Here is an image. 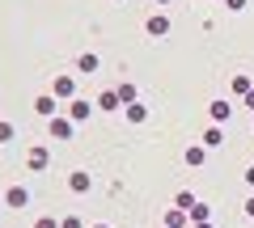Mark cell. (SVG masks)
I'll list each match as a JSON object with an SVG mask.
<instances>
[{"label":"cell","instance_id":"cell-1","mask_svg":"<svg viewBox=\"0 0 254 228\" xmlns=\"http://www.w3.org/2000/svg\"><path fill=\"white\" fill-rule=\"evenodd\" d=\"M55 93H60V97H72V93H76V85L68 81V76H64V81H55Z\"/></svg>","mask_w":254,"mask_h":228},{"label":"cell","instance_id":"cell-4","mask_svg":"<svg viewBox=\"0 0 254 228\" xmlns=\"http://www.w3.org/2000/svg\"><path fill=\"white\" fill-rule=\"evenodd\" d=\"M165 26H170L165 17H153V21H148V30H153V34H165Z\"/></svg>","mask_w":254,"mask_h":228},{"label":"cell","instance_id":"cell-5","mask_svg":"<svg viewBox=\"0 0 254 228\" xmlns=\"http://www.w3.org/2000/svg\"><path fill=\"white\" fill-rule=\"evenodd\" d=\"M72 190H89V178H85V174H72Z\"/></svg>","mask_w":254,"mask_h":228},{"label":"cell","instance_id":"cell-3","mask_svg":"<svg viewBox=\"0 0 254 228\" xmlns=\"http://www.w3.org/2000/svg\"><path fill=\"white\" fill-rule=\"evenodd\" d=\"M127 119H131V123H144V106H140V101H136V106L127 110Z\"/></svg>","mask_w":254,"mask_h":228},{"label":"cell","instance_id":"cell-2","mask_svg":"<svg viewBox=\"0 0 254 228\" xmlns=\"http://www.w3.org/2000/svg\"><path fill=\"white\" fill-rule=\"evenodd\" d=\"M212 119H216V123L229 119V106H225V101H216V106H212Z\"/></svg>","mask_w":254,"mask_h":228},{"label":"cell","instance_id":"cell-6","mask_svg":"<svg viewBox=\"0 0 254 228\" xmlns=\"http://www.w3.org/2000/svg\"><path fill=\"white\" fill-rule=\"evenodd\" d=\"M246 182H250V186H254V169H250V174H246Z\"/></svg>","mask_w":254,"mask_h":228}]
</instances>
